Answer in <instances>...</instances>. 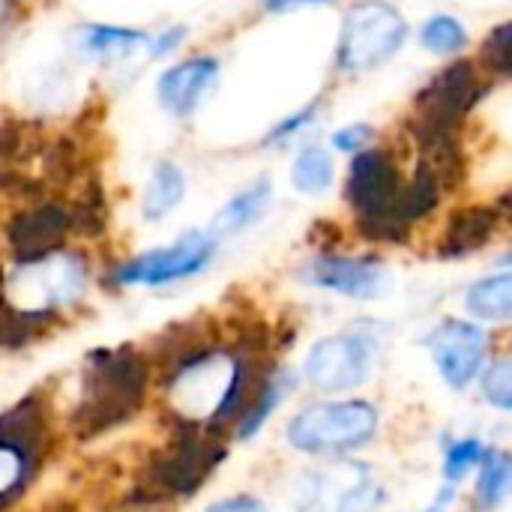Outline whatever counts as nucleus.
Instances as JSON below:
<instances>
[{
	"label": "nucleus",
	"mask_w": 512,
	"mask_h": 512,
	"mask_svg": "<svg viewBox=\"0 0 512 512\" xmlns=\"http://www.w3.org/2000/svg\"><path fill=\"white\" fill-rule=\"evenodd\" d=\"M9 18H12V3L9 0H0V30L9 24Z\"/></svg>",
	"instance_id": "obj_33"
},
{
	"label": "nucleus",
	"mask_w": 512,
	"mask_h": 512,
	"mask_svg": "<svg viewBox=\"0 0 512 512\" xmlns=\"http://www.w3.org/2000/svg\"><path fill=\"white\" fill-rule=\"evenodd\" d=\"M321 3H336V0H267L270 12H285L294 6H321Z\"/></svg>",
	"instance_id": "obj_32"
},
{
	"label": "nucleus",
	"mask_w": 512,
	"mask_h": 512,
	"mask_svg": "<svg viewBox=\"0 0 512 512\" xmlns=\"http://www.w3.org/2000/svg\"><path fill=\"white\" fill-rule=\"evenodd\" d=\"M291 501L297 512H375L384 504V486L363 462H333L294 480Z\"/></svg>",
	"instance_id": "obj_6"
},
{
	"label": "nucleus",
	"mask_w": 512,
	"mask_h": 512,
	"mask_svg": "<svg viewBox=\"0 0 512 512\" xmlns=\"http://www.w3.org/2000/svg\"><path fill=\"white\" fill-rule=\"evenodd\" d=\"M426 348L444 384L465 393L489 360V333L480 324L447 318L426 336Z\"/></svg>",
	"instance_id": "obj_10"
},
{
	"label": "nucleus",
	"mask_w": 512,
	"mask_h": 512,
	"mask_svg": "<svg viewBox=\"0 0 512 512\" xmlns=\"http://www.w3.org/2000/svg\"><path fill=\"white\" fill-rule=\"evenodd\" d=\"M144 399V363L135 351H99L90 357L78 402V432H105L138 411Z\"/></svg>",
	"instance_id": "obj_3"
},
{
	"label": "nucleus",
	"mask_w": 512,
	"mask_h": 512,
	"mask_svg": "<svg viewBox=\"0 0 512 512\" xmlns=\"http://www.w3.org/2000/svg\"><path fill=\"white\" fill-rule=\"evenodd\" d=\"M294 387H297L294 375H288V372H273V375L258 387V393L246 402V408H243V414H240V420H237V438H240V441L258 438L261 429L267 426V420L282 408V402L288 399V393H291Z\"/></svg>",
	"instance_id": "obj_15"
},
{
	"label": "nucleus",
	"mask_w": 512,
	"mask_h": 512,
	"mask_svg": "<svg viewBox=\"0 0 512 512\" xmlns=\"http://www.w3.org/2000/svg\"><path fill=\"white\" fill-rule=\"evenodd\" d=\"M381 414L369 399H324L297 411L285 441L303 456H348L378 438Z\"/></svg>",
	"instance_id": "obj_2"
},
{
	"label": "nucleus",
	"mask_w": 512,
	"mask_h": 512,
	"mask_svg": "<svg viewBox=\"0 0 512 512\" xmlns=\"http://www.w3.org/2000/svg\"><path fill=\"white\" fill-rule=\"evenodd\" d=\"M183 189H186V177L180 171V165L174 162H159L150 174V183L144 189V216L147 219H165L180 201H183Z\"/></svg>",
	"instance_id": "obj_19"
},
{
	"label": "nucleus",
	"mask_w": 512,
	"mask_h": 512,
	"mask_svg": "<svg viewBox=\"0 0 512 512\" xmlns=\"http://www.w3.org/2000/svg\"><path fill=\"white\" fill-rule=\"evenodd\" d=\"M303 279L312 282L315 288H324V291H333L360 303L384 300L393 291V273L381 261H372V258L321 255L306 267Z\"/></svg>",
	"instance_id": "obj_11"
},
{
	"label": "nucleus",
	"mask_w": 512,
	"mask_h": 512,
	"mask_svg": "<svg viewBox=\"0 0 512 512\" xmlns=\"http://www.w3.org/2000/svg\"><path fill=\"white\" fill-rule=\"evenodd\" d=\"M267 201H270V183L267 180H255L252 186H246L243 192H237L219 213H216V219H213V225H210V237L213 240H225V237H234V234H240L246 225H252L258 216H261V210L267 207Z\"/></svg>",
	"instance_id": "obj_17"
},
{
	"label": "nucleus",
	"mask_w": 512,
	"mask_h": 512,
	"mask_svg": "<svg viewBox=\"0 0 512 512\" xmlns=\"http://www.w3.org/2000/svg\"><path fill=\"white\" fill-rule=\"evenodd\" d=\"M333 159L327 150L321 147H306L297 159H294V168H291V183L297 192L303 195H318L324 189H330L333 183Z\"/></svg>",
	"instance_id": "obj_21"
},
{
	"label": "nucleus",
	"mask_w": 512,
	"mask_h": 512,
	"mask_svg": "<svg viewBox=\"0 0 512 512\" xmlns=\"http://www.w3.org/2000/svg\"><path fill=\"white\" fill-rule=\"evenodd\" d=\"M369 138H372V129H369L366 123H354V126L339 129V132L333 135V144H336V150L354 153V150L366 147V144H369Z\"/></svg>",
	"instance_id": "obj_27"
},
{
	"label": "nucleus",
	"mask_w": 512,
	"mask_h": 512,
	"mask_svg": "<svg viewBox=\"0 0 512 512\" xmlns=\"http://www.w3.org/2000/svg\"><path fill=\"white\" fill-rule=\"evenodd\" d=\"M183 36H186V30H177V27H171L168 33H162L156 42H153V54L159 57V54H168L171 48H177L180 42H183Z\"/></svg>",
	"instance_id": "obj_31"
},
{
	"label": "nucleus",
	"mask_w": 512,
	"mask_h": 512,
	"mask_svg": "<svg viewBox=\"0 0 512 512\" xmlns=\"http://www.w3.org/2000/svg\"><path fill=\"white\" fill-rule=\"evenodd\" d=\"M249 396V372L231 351H198L186 357L168 384L174 414L189 426H219L231 420Z\"/></svg>",
	"instance_id": "obj_1"
},
{
	"label": "nucleus",
	"mask_w": 512,
	"mask_h": 512,
	"mask_svg": "<svg viewBox=\"0 0 512 512\" xmlns=\"http://www.w3.org/2000/svg\"><path fill=\"white\" fill-rule=\"evenodd\" d=\"M216 75H219V63L213 57H192L168 69L156 84L162 108L171 111L174 117H189L216 84Z\"/></svg>",
	"instance_id": "obj_13"
},
{
	"label": "nucleus",
	"mask_w": 512,
	"mask_h": 512,
	"mask_svg": "<svg viewBox=\"0 0 512 512\" xmlns=\"http://www.w3.org/2000/svg\"><path fill=\"white\" fill-rule=\"evenodd\" d=\"M512 486V456L504 447H489L483 462L477 465V492L474 504L480 512H495L507 498Z\"/></svg>",
	"instance_id": "obj_18"
},
{
	"label": "nucleus",
	"mask_w": 512,
	"mask_h": 512,
	"mask_svg": "<svg viewBox=\"0 0 512 512\" xmlns=\"http://www.w3.org/2000/svg\"><path fill=\"white\" fill-rule=\"evenodd\" d=\"M402 192L396 165L384 150H366L351 165L348 198L363 219V231L378 240H396L405 234L402 225L393 222V207Z\"/></svg>",
	"instance_id": "obj_8"
},
{
	"label": "nucleus",
	"mask_w": 512,
	"mask_h": 512,
	"mask_svg": "<svg viewBox=\"0 0 512 512\" xmlns=\"http://www.w3.org/2000/svg\"><path fill=\"white\" fill-rule=\"evenodd\" d=\"M312 117H315V105H309V108H303L300 114H294V117H288V120H285L282 126H276V129L270 132V138H276V141H279V138H288L291 132H297V129H303V126H306V123H309Z\"/></svg>",
	"instance_id": "obj_29"
},
{
	"label": "nucleus",
	"mask_w": 512,
	"mask_h": 512,
	"mask_svg": "<svg viewBox=\"0 0 512 512\" xmlns=\"http://www.w3.org/2000/svg\"><path fill=\"white\" fill-rule=\"evenodd\" d=\"M489 444L477 435H459L444 441V477L447 483H462L471 471H477V465L483 462Z\"/></svg>",
	"instance_id": "obj_23"
},
{
	"label": "nucleus",
	"mask_w": 512,
	"mask_h": 512,
	"mask_svg": "<svg viewBox=\"0 0 512 512\" xmlns=\"http://www.w3.org/2000/svg\"><path fill=\"white\" fill-rule=\"evenodd\" d=\"M408 36L402 12L384 0H363L348 9L339 39V66L363 72L393 57Z\"/></svg>",
	"instance_id": "obj_7"
},
{
	"label": "nucleus",
	"mask_w": 512,
	"mask_h": 512,
	"mask_svg": "<svg viewBox=\"0 0 512 512\" xmlns=\"http://www.w3.org/2000/svg\"><path fill=\"white\" fill-rule=\"evenodd\" d=\"M87 285L84 261L66 252H45L18 264L6 279V303L18 312L48 318L54 309L81 300Z\"/></svg>",
	"instance_id": "obj_4"
},
{
	"label": "nucleus",
	"mask_w": 512,
	"mask_h": 512,
	"mask_svg": "<svg viewBox=\"0 0 512 512\" xmlns=\"http://www.w3.org/2000/svg\"><path fill=\"white\" fill-rule=\"evenodd\" d=\"M465 42H468V33L462 21L453 15H435L423 27V45L435 54H456L459 48H465Z\"/></svg>",
	"instance_id": "obj_25"
},
{
	"label": "nucleus",
	"mask_w": 512,
	"mask_h": 512,
	"mask_svg": "<svg viewBox=\"0 0 512 512\" xmlns=\"http://www.w3.org/2000/svg\"><path fill=\"white\" fill-rule=\"evenodd\" d=\"M225 459V450L207 444L201 435H189L177 444L174 453H168L159 465H156V483L165 492L174 495H192V489L198 483H204V477Z\"/></svg>",
	"instance_id": "obj_12"
},
{
	"label": "nucleus",
	"mask_w": 512,
	"mask_h": 512,
	"mask_svg": "<svg viewBox=\"0 0 512 512\" xmlns=\"http://www.w3.org/2000/svg\"><path fill=\"white\" fill-rule=\"evenodd\" d=\"M456 504V486L447 483L444 489H438V495L429 501V507H423L420 512H450V507Z\"/></svg>",
	"instance_id": "obj_30"
},
{
	"label": "nucleus",
	"mask_w": 512,
	"mask_h": 512,
	"mask_svg": "<svg viewBox=\"0 0 512 512\" xmlns=\"http://www.w3.org/2000/svg\"><path fill=\"white\" fill-rule=\"evenodd\" d=\"M465 309L483 324H510L512 318V273L501 270L474 282L465 294Z\"/></svg>",
	"instance_id": "obj_16"
},
{
	"label": "nucleus",
	"mask_w": 512,
	"mask_h": 512,
	"mask_svg": "<svg viewBox=\"0 0 512 512\" xmlns=\"http://www.w3.org/2000/svg\"><path fill=\"white\" fill-rule=\"evenodd\" d=\"M495 228V213L492 210H468V213H459L447 231V240H444V255H465L477 246L486 243V237L492 234Z\"/></svg>",
	"instance_id": "obj_20"
},
{
	"label": "nucleus",
	"mask_w": 512,
	"mask_h": 512,
	"mask_svg": "<svg viewBox=\"0 0 512 512\" xmlns=\"http://www.w3.org/2000/svg\"><path fill=\"white\" fill-rule=\"evenodd\" d=\"M66 228H69L66 210L48 204V207H39L33 213L18 216L9 228V243L18 249V255L36 258V255H45L63 237Z\"/></svg>",
	"instance_id": "obj_14"
},
{
	"label": "nucleus",
	"mask_w": 512,
	"mask_h": 512,
	"mask_svg": "<svg viewBox=\"0 0 512 512\" xmlns=\"http://www.w3.org/2000/svg\"><path fill=\"white\" fill-rule=\"evenodd\" d=\"M486 60H489V66H495L501 75L510 72V24H501V27L489 36V42H486Z\"/></svg>",
	"instance_id": "obj_26"
},
{
	"label": "nucleus",
	"mask_w": 512,
	"mask_h": 512,
	"mask_svg": "<svg viewBox=\"0 0 512 512\" xmlns=\"http://www.w3.org/2000/svg\"><path fill=\"white\" fill-rule=\"evenodd\" d=\"M381 351V339L372 327L324 336L309 348L303 360V378L318 393H351L375 375Z\"/></svg>",
	"instance_id": "obj_5"
},
{
	"label": "nucleus",
	"mask_w": 512,
	"mask_h": 512,
	"mask_svg": "<svg viewBox=\"0 0 512 512\" xmlns=\"http://www.w3.org/2000/svg\"><path fill=\"white\" fill-rule=\"evenodd\" d=\"M204 512H267V504L255 495H231V498L213 501Z\"/></svg>",
	"instance_id": "obj_28"
},
{
	"label": "nucleus",
	"mask_w": 512,
	"mask_h": 512,
	"mask_svg": "<svg viewBox=\"0 0 512 512\" xmlns=\"http://www.w3.org/2000/svg\"><path fill=\"white\" fill-rule=\"evenodd\" d=\"M81 42H84V51H87V54L102 57V60H114V57H126V54H132L138 45H144V33L96 24V27H87V30L81 33Z\"/></svg>",
	"instance_id": "obj_22"
},
{
	"label": "nucleus",
	"mask_w": 512,
	"mask_h": 512,
	"mask_svg": "<svg viewBox=\"0 0 512 512\" xmlns=\"http://www.w3.org/2000/svg\"><path fill=\"white\" fill-rule=\"evenodd\" d=\"M213 252H216V240L210 234L189 231L165 249H153V252H144V255L120 264L114 273V282L129 285V288H135V285L162 288L171 282H183V279L201 273L210 264Z\"/></svg>",
	"instance_id": "obj_9"
},
{
	"label": "nucleus",
	"mask_w": 512,
	"mask_h": 512,
	"mask_svg": "<svg viewBox=\"0 0 512 512\" xmlns=\"http://www.w3.org/2000/svg\"><path fill=\"white\" fill-rule=\"evenodd\" d=\"M480 384V393L486 399V405H492L495 411L501 414H510L512 411V360L507 354L495 357V360H486V366L480 369L477 381Z\"/></svg>",
	"instance_id": "obj_24"
}]
</instances>
